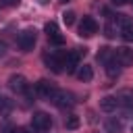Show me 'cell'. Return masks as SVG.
<instances>
[{
  "instance_id": "1",
  "label": "cell",
  "mask_w": 133,
  "mask_h": 133,
  "mask_svg": "<svg viewBox=\"0 0 133 133\" xmlns=\"http://www.w3.org/2000/svg\"><path fill=\"white\" fill-rule=\"evenodd\" d=\"M35 42H37V31H35V29H23V31L17 35V46H19L23 52L33 50Z\"/></svg>"
},
{
  "instance_id": "2",
  "label": "cell",
  "mask_w": 133,
  "mask_h": 133,
  "mask_svg": "<svg viewBox=\"0 0 133 133\" xmlns=\"http://www.w3.org/2000/svg\"><path fill=\"white\" fill-rule=\"evenodd\" d=\"M31 127H33L37 133H46V131H50V127H52V118H50V114L44 112V110L33 112V116H31Z\"/></svg>"
},
{
  "instance_id": "3",
  "label": "cell",
  "mask_w": 133,
  "mask_h": 133,
  "mask_svg": "<svg viewBox=\"0 0 133 133\" xmlns=\"http://www.w3.org/2000/svg\"><path fill=\"white\" fill-rule=\"evenodd\" d=\"M50 102H52L56 108L66 110V108H73V106H75V96H73V94H69V91H60V89H58Z\"/></svg>"
},
{
  "instance_id": "4",
  "label": "cell",
  "mask_w": 133,
  "mask_h": 133,
  "mask_svg": "<svg viewBox=\"0 0 133 133\" xmlns=\"http://www.w3.org/2000/svg\"><path fill=\"white\" fill-rule=\"evenodd\" d=\"M8 87H10V91H15L17 96H23V94L29 91V83H27V79H25L23 75H10V77H8Z\"/></svg>"
},
{
  "instance_id": "5",
  "label": "cell",
  "mask_w": 133,
  "mask_h": 133,
  "mask_svg": "<svg viewBox=\"0 0 133 133\" xmlns=\"http://www.w3.org/2000/svg\"><path fill=\"white\" fill-rule=\"evenodd\" d=\"M58 89H56V85L54 83H50V81H46V79H39L37 83H35V94L39 96V98H44V100H52L54 98V94H56Z\"/></svg>"
},
{
  "instance_id": "6",
  "label": "cell",
  "mask_w": 133,
  "mask_h": 133,
  "mask_svg": "<svg viewBox=\"0 0 133 133\" xmlns=\"http://www.w3.org/2000/svg\"><path fill=\"white\" fill-rule=\"evenodd\" d=\"M98 33V23L94 17H83L79 23V35L81 37H91Z\"/></svg>"
},
{
  "instance_id": "7",
  "label": "cell",
  "mask_w": 133,
  "mask_h": 133,
  "mask_svg": "<svg viewBox=\"0 0 133 133\" xmlns=\"http://www.w3.org/2000/svg\"><path fill=\"white\" fill-rule=\"evenodd\" d=\"M44 29H46V35H48L50 44H54V46H62V44H64V37L60 35V31H58V25H56L54 21H48Z\"/></svg>"
},
{
  "instance_id": "8",
  "label": "cell",
  "mask_w": 133,
  "mask_h": 133,
  "mask_svg": "<svg viewBox=\"0 0 133 133\" xmlns=\"http://www.w3.org/2000/svg\"><path fill=\"white\" fill-rule=\"evenodd\" d=\"M114 58L121 66H131L133 64V50L127 48V46H121V48L114 50Z\"/></svg>"
},
{
  "instance_id": "9",
  "label": "cell",
  "mask_w": 133,
  "mask_h": 133,
  "mask_svg": "<svg viewBox=\"0 0 133 133\" xmlns=\"http://www.w3.org/2000/svg\"><path fill=\"white\" fill-rule=\"evenodd\" d=\"M44 60H46L48 69H52L54 73H62V71H64V52H62V54H50V56H46Z\"/></svg>"
},
{
  "instance_id": "10",
  "label": "cell",
  "mask_w": 133,
  "mask_h": 133,
  "mask_svg": "<svg viewBox=\"0 0 133 133\" xmlns=\"http://www.w3.org/2000/svg\"><path fill=\"white\" fill-rule=\"evenodd\" d=\"M116 108H118V98L116 96H104L100 100V110H104V112H116Z\"/></svg>"
},
{
  "instance_id": "11",
  "label": "cell",
  "mask_w": 133,
  "mask_h": 133,
  "mask_svg": "<svg viewBox=\"0 0 133 133\" xmlns=\"http://www.w3.org/2000/svg\"><path fill=\"white\" fill-rule=\"evenodd\" d=\"M121 69H123V66L116 62V58H114V56H112L110 60H106V62H104V71H106V75H108L110 79H116V77L121 75Z\"/></svg>"
},
{
  "instance_id": "12",
  "label": "cell",
  "mask_w": 133,
  "mask_h": 133,
  "mask_svg": "<svg viewBox=\"0 0 133 133\" xmlns=\"http://www.w3.org/2000/svg\"><path fill=\"white\" fill-rule=\"evenodd\" d=\"M116 98H118V108H125L127 112H133V96H131L129 91L118 94Z\"/></svg>"
},
{
  "instance_id": "13",
  "label": "cell",
  "mask_w": 133,
  "mask_h": 133,
  "mask_svg": "<svg viewBox=\"0 0 133 133\" xmlns=\"http://www.w3.org/2000/svg\"><path fill=\"white\" fill-rule=\"evenodd\" d=\"M77 77H79L83 83H89V81L94 79V69H91L89 64H81V66L77 69Z\"/></svg>"
},
{
  "instance_id": "14",
  "label": "cell",
  "mask_w": 133,
  "mask_h": 133,
  "mask_svg": "<svg viewBox=\"0 0 133 133\" xmlns=\"http://www.w3.org/2000/svg\"><path fill=\"white\" fill-rule=\"evenodd\" d=\"M118 35H121L125 42H133V23H131V21L123 23V25L118 27Z\"/></svg>"
},
{
  "instance_id": "15",
  "label": "cell",
  "mask_w": 133,
  "mask_h": 133,
  "mask_svg": "<svg viewBox=\"0 0 133 133\" xmlns=\"http://www.w3.org/2000/svg\"><path fill=\"white\" fill-rule=\"evenodd\" d=\"M106 129H108V133H121L123 131V121L121 118H108Z\"/></svg>"
},
{
  "instance_id": "16",
  "label": "cell",
  "mask_w": 133,
  "mask_h": 133,
  "mask_svg": "<svg viewBox=\"0 0 133 133\" xmlns=\"http://www.w3.org/2000/svg\"><path fill=\"white\" fill-rule=\"evenodd\" d=\"M104 31H106V37H114L118 33V25L114 23V19H108V23L104 25Z\"/></svg>"
},
{
  "instance_id": "17",
  "label": "cell",
  "mask_w": 133,
  "mask_h": 133,
  "mask_svg": "<svg viewBox=\"0 0 133 133\" xmlns=\"http://www.w3.org/2000/svg\"><path fill=\"white\" fill-rule=\"evenodd\" d=\"M114 56V50H110V48H102L100 52H98V60L100 62H106V60H110Z\"/></svg>"
},
{
  "instance_id": "18",
  "label": "cell",
  "mask_w": 133,
  "mask_h": 133,
  "mask_svg": "<svg viewBox=\"0 0 133 133\" xmlns=\"http://www.w3.org/2000/svg\"><path fill=\"white\" fill-rule=\"evenodd\" d=\"M64 127H66V129H77V127H79V116H77V114H69V116L64 118Z\"/></svg>"
},
{
  "instance_id": "19",
  "label": "cell",
  "mask_w": 133,
  "mask_h": 133,
  "mask_svg": "<svg viewBox=\"0 0 133 133\" xmlns=\"http://www.w3.org/2000/svg\"><path fill=\"white\" fill-rule=\"evenodd\" d=\"M10 106H12V104H10V100H6V98L0 94V116H2V114H6V112L10 110Z\"/></svg>"
},
{
  "instance_id": "20",
  "label": "cell",
  "mask_w": 133,
  "mask_h": 133,
  "mask_svg": "<svg viewBox=\"0 0 133 133\" xmlns=\"http://www.w3.org/2000/svg\"><path fill=\"white\" fill-rule=\"evenodd\" d=\"M62 21H64L66 27H71V25L75 23V12H73V10H64V12H62Z\"/></svg>"
},
{
  "instance_id": "21",
  "label": "cell",
  "mask_w": 133,
  "mask_h": 133,
  "mask_svg": "<svg viewBox=\"0 0 133 133\" xmlns=\"http://www.w3.org/2000/svg\"><path fill=\"white\" fill-rule=\"evenodd\" d=\"M10 131H12V127H10L8 123H2V125H0V133H10Z\"/></svg>"
},
{
  "instance_id": "22",
  "label": "cell",
  "mask_w": 133,
  "mask_h": 133,
  "mask_svg": "<svg viewBox=\"0 0 133 133\" xmlns=\"http://www.w3.org/2000/svg\"><path fill=\"white\" fill-rule=\"evenodd\" d=\"M4 54H6V44L0 42V56H4Z\"/></svg>"
},
{
  "instance_id": "23",
  "label": "cell",
  "mask_w": 133,
  "mask_h": 133,
  "mask_svg": "<svg viewBox=\"0 0 133 133\" xmlns=\"http://www.w3.org/2000/svg\"><path fill=\"white\" fill-rule=\"evenodd\" d=\"M10 133H29V131H27V129H23V127H17V129H12Z\"/></svg>"
},
{
  "instance_id": "24",
  "label": "cell",
  "mask_w": 133,
  "mask_h": 133,
  "mask_svg": "<svg viewBox=\"0 0 133 133\" xmlns=\"http://www.w3.org/2000/svg\"><path fill=\"white\" fill-rule=\"evenodd\" d=\"M127 2H129V0H112V4H118V6H121V4H127Z\"/></svg>"
},
{
  "instance_id": "25",
  "label": "cell",
  "mask_w": 133,
  "mask_h": 133,
  "mask_svg": "<svg viewBox=\"0 0 133 133\" xmlns=\"http://www.w3.org/2000/svg\"><path fill=\"white\" fill-rule=\"evenodd\" d=\"M19 0H6V4H17Z\"/></svg>"
},
{
  "instance_id": "26",
  "label": "cell",
  "mask_w": 133,
  "mask_h": 133,
  "mask_svg": "<svg viewBox=\"0 0 133 133\" xmlns=\"http://www.w3.org/2000/svg\"><path fill=\"white\" fill-rule=\"evenodd\" d=\"M60 2H66V0H60Z\"/></svg>"
}]
</instances>
